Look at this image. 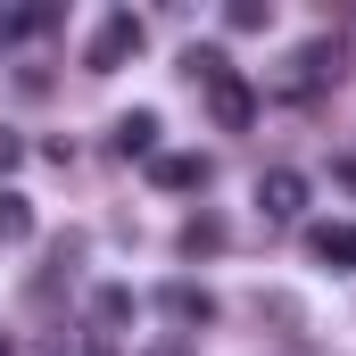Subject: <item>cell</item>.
Listing matches in <instances>:
<instances>
[{
    "instance_id": "13",
    "label": "cell",
    "mask_w": 356,
    "mask_h": 356,
    "mask_svg": "<svg viewBox=\"0 0 356 356\" xmlns=\"http://www.w3.org/2000/svg\"><path fill=\"white\" fill-rule=\"evenodd\" d=\"M91 315H99V323H133V290H116V282H108V290L91 298Z\"/></svg>"
},
{
    "instance_id": "12",
    "label": "cell",
    "mask_w": 356,
    "mask_h": 356,
    "mask_svg": "<svg viewBox=\"0 0 356 356\" xmlns=\"http://www.w3.org/2000/svg\"><path fill=\"white\" fill-rule=\"evenodd\" d=\"M224 25H232V33H266V25H273V0H232Z\"/></svg>"
},
{
    "instance_id": "8",
    "label": "cell",
    "mask_w": 356,
    "mask_h": 356,
    "mask_svg": "<svg viewBox=\"0 0 356 356\" xmlns=\"http://www.w3.org/2000/svg\"><path fill=\"white\" fill-rule=\"evenodd\" d=\"M166 315H175V323H207V315H216V298H207V290H191V282H175V290H166Z\"/></svg>"
},
{
    "instance_id": "4",
    "label": "cell",
    "mask_w": 356,
    "mask_h": 356,
    "mask_svg": "<svg viewBox=\"0 0 356 356\" xmlns=\"http://www.w3.org/2000/svg\"><path fill=\"white\" fill-rule=\"evenodd\" d=\"M207 116H216L224 133H249V124H257V91L241 83V75H216V83H207Z\"/></svg>"
},
{
    "instance_id": "10",
    "label": "cell",
    "mask_w": 356,
    "mask_h": 356,
    "mask_svg": "<svg viewBox=\"0 0 356 356\" xmlns=\"http://www.w3.org/2000/svg\"><path fill=\"white\" fill-rule=\"evenodd\" d=\"M25 232H33V207H25L17 191H0V249H8V241H25Z\"/></svg>"
},
{
    "instance_id": "11",
    "label": "cell",
    "mask_w": 356,
    "mask_h": 356,
    "mask_svg": "<svg viewBox=\"0 0 356 356\" xmlns=\"http://www.w3.org/2000/svg\"><path fill=\"white\" fill-rule=\"evenodd\" d=\"M182 75H191V83L207 91L216 75H232V58H224V50H182Z\"/></svg>"
},
{
    "instance_id": "1",
    "label": "cell",
    "mask_w": 356,
    "mask_h": 356,
    "mask_svg": "<svg viewBox=\"0 0 356 356\" xmlns=\"http://www.w3.org/2000/svg\"><path fill=\"white\" fill-rule=\"evenodd\" d=\"M133 50H141V17H133V8H108L99 33H91V50H83V67H91V75H116Z\"/></svg>"
},
{
    "instance_id": "14",
    "label": "cell",
    "mask_w": 356,
    "mask_h": 356,
    "mask_svg": "<svg viewBox=\"0 0 356 356\" xmlns=\"http://www.w3.org/2000/svg\"><path fill=\"white\" fill-rule=\"evenodd\" d=\"M17 166H25V141H17V133L0 124V175H17Z\"/></svg>"
},
{
    "instance_id": "7",
    "label": "cell",
    "mask_w": 356,
    "mask_h": 356,
    "mask_svg": "<svg viewBox=\"0 0 356 356\" xmlns=\"http://www.w3.org/2000/svg\"><path fill=\"white\" fill-rule=\"evenodd\" d=\"M149 175H158V191H207V175H216V166H207V158H191V149H166Z\"/></svg>"
},
{
    "instance_id": "16",
    "label": "cell",
    "mask_w": 356,
    "mask_h": 356,
    "mask_svg": "<svg viewBox=\"0 0 356 356\" xmlns=\"http://www.w3.org/2000/svg\"><path fill=\"white\" fill-rule=\"evenodd\" d=\"M0 356H17V348H8V332H0Z\"/></svg>"
},
{
    "instance_id": "2",
    "label": "cell",
    "mask_w": 356,
    "mask_h": 356,
    "mask_svg": "<svg viewBox=\"0 0 356 356\" xmlns=\"http://www.w3.org/2000/svg\"><path fill=\"white\" fill-rule=\"evenodd\" d=\"M348 67H340V42H307V50H290V75H282V91L290 99H307V91H323V83H340Z\"/></svg>"
},
{
    "instance_id": "15",
    "label": "cell",
    "mask_w": 356,
    "mask_h": 356,
    "mask_svg": "<svg viewBox=\"0 0 356 356\" xmlns=\"http://www.w3.org/2000/svg\"><path fill=\"white\" fill-rule=\"evenodd\" d=\"M149 356H191V348H182V340H158V348H149Z\"/></svg>"
},
{
    "instance_id": "9",
    "label": "cell",
    "mask_w": 356,
    "mask_h": 356,
    "mask_svg": "<svg viewBox=\"0 0 356 356\" xmlns=\"http://www.w3.org/2000/svg\"><path fill=\"white\" fill-rule=\"evenodd\" d=\"M207 249H224V224L216 216H191L182 224V257H207Z\"/></svg>"
},
{
    "instance_id": "6",
    "label": "cell",
    "mask_w": 356,
    "mask_h": 356,
    "mask_svg": "<svg viewBox=\"0 0 356 356\" xmlns=\"http://www.w3.org/2000/svg\"><path fill=\"white\" fill-rule=\"evenodd\" d=\"M307 249H315L332 273H356V224H315V232H307Z\"/></svg>"
},
{
    "instance_id": "5",
    "label": "cell",
    "mask_w": 356,
    "mask_h": 356,
    "mask_svg": "<svg viewBox=\"0 0 356 356\" xmlns=\"http://www.w3.org/2000/svg\"><path fill=\"white\" fill-rule=\"evenodd\" d=\"M116 158H149V166H158V108L116 116Z\"/></svg>"
},
{
    "instance_id": "3",
    "label": "cell",
    "mask_w": 356,
    "mask_h": 356,
    "mask_svg": "<svg viewBox=\"0 0 356 356\" xmlns=\"http://www.w3.org/2000/svg\"><path fill=\"white\" fill-rule=\"evenodd\" d=\"M257 207H266L273 224H298V216H307V175H290V166H266V175H257Z\"/></svg>"
}]
</instances>
